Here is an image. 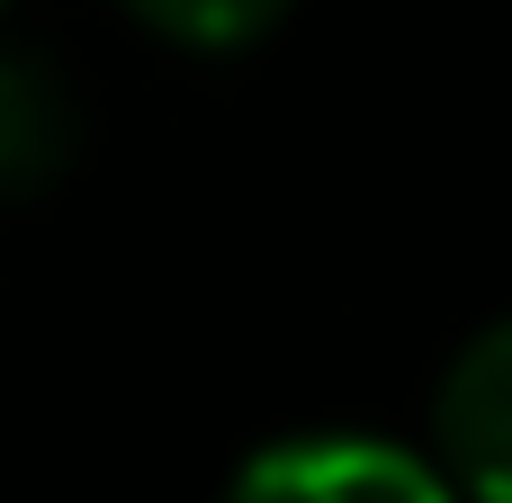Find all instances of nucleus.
<instances>
[{"mask_svg": "<svg viewBox=\"0 0 512 503\" xmlns=\"http://www.w3.org/2000/svg\"><path fill=\"white\" fill-rule=\"evenodd\" d=\"M225 503H459V486L423 450H396L369 432H297L252 450Z\"/></svg>", "mask_w": 512, "mask_h": 503, "instance_id": "nucleus-1", "label": "nucleus"}, {"mask_svg": "<svg viewBox=\"0 0 512 503\" xmlns=\"http://www.w3.org/2000/svg\"><path fill=\"white\" fill-rule=\"evenodd\" d=\"M432 468L459 503H512V315L468 333L432 387Z\"/></svg>", "mask_w": 512, "mask_h": 503, "instance_id": "nucleus-2", "label": "nucleus"}, {"mask_svg": "<svg viewBox=\"0 0 512 503\" xmlns=\"http://www.w3.org/2000/svg\"><path fill=\"white\" fill-rule=\"evenodd\" d=\"M81 153V99L54 54L0 36V198H45Z\"/></svg>", "mask_w": 512, "mask_h": 503, "instance_id": "nucleus-3", "label": "nucleus"}, {"mask_svg": "<svg viewBox=\"0 0 512 503\" xmlns=\"http://www.w3.org/2000/svg\"><path fill=\"white\" fill-rule=\"evenodd\" d=\"M288 9L297 0H126V18H144L162 45H189V54H243Z\"/></svg>", "mask_w": 512, "mask_h": 503, "instance_id": "nucleus-4", "label": "nucleus"}, {"mask_svg": "<svg viewBox=\"0 0 512 503\" xmlns=\"http://www.w3.org/2000/svg\"><path fill=\"white\" fill-rule=\"evenodd\" d=\"M0 9H9V0H0Z\"/></svg>", "mask_w": 512, "mask_h": 503, "instance_id": "nucleus-5", "label": "nucleus"}]
</instances>
